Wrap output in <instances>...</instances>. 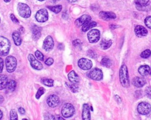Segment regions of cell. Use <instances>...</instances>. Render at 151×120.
<instances>
[{
    "instance_id": "6da1fadb",
    "label": "cell",
    "mask_w": 151,
    "mask_h": 120,
    "mask_svg": "<svg viewBox=\"0 0 151 120\" xmlns=\"http://www.w3.org/2000/svg\"><path fill=\"white\" fill-rule=\"evenodd\" d=\"M119 78L121 85L124 87H127L129 86V78L128 74L127 68L125 65H122L120 72Z\"/></svg>"
},
{
    "instance_id": "7a4b0ae2",
    "label": "cell",
    "mask_w": 151,
    "mask_h": 120,
    "mask_svg": "<svg viewBox=\"0 0 151 120\" xmlns=\"http://www.w3.org/2000/svg\"><path fill=\"white\" fill-rule=\"evenodd\" d=\"M11 44L8 39L0 35V56H6L9 53Z\"/></svg>"
},
{
    "instance_id": "3957f363",
    "label": "cell",
    "mask_w": 151,
    "mask_h": 120,
    "mask_svg": "<svg viewBox=\"0 0 151 120\" xmlns=\"http://www.w3.org/2000/svg\"><path fill=\"white\" fill-rule=\"evenodd\" d=\"M17 10L19 15L24 18H29L31 14L29 7L24 3H19L18 4Z\"/></svg>"
},
{
    "instance_id": "277c9868",
    "label": "cell",
    "mask_w": 151,
    "mask_h": 120,
    "mask_svg": "<svg viewBox=\"0 0 151 120\" xmlns=\"http://www.w3.org/2000/svg\"><path fill=\"white\" fill-rule=\"evenodd\" d=\"M6 68L8 72H12L15 71L17 62L16 58L13 56H8L5 59Z\"/></svg>"
},
{
    "instance_id": "5b68a950",
    "label": "cell",
    "mask_w": 151,
    "mask_h": 120,
    "mask_svg": "<svg viewBox=\"0 0 151 120\" xmlns=\"http://www.w3.org/2000/svg\"><path fill=\"white\" fill-rule=\"evenodd\" d=\"M75 112L74 107L70 103H67L63 105L61 109V114L64 118L72 116Z\"/></svg>"
},
{
    "instance_id": "8992f818",
    "label": "cell",
    "mask_w": 151,
    "mask_h": 120,
    "mask_svg": "<svg viewBox=\"0 0 151 120\" xmlns=\"http://www.w3.org/2000/svg\"><path fill=\"white\" fill-rule=\"evenodd\" d=\"M87 76L93 80L100 81L103 78V72L100 69L95 68L87 73Z\"/></svg>"
},
{
    "instance_id": "52a82bcc",
    "label": "cell",
    "mask_w": 151,
    "mask_h": 120,
    "mask_svg": "<svg viewBox=\"0 0 151 120\" xmlns=\"http://www.w3.org/2000/svg\"><path fill=\"white\" fill-rule=\"evenodd\" d=\"M100 37V33L98 29H93L87 34V38L90 43H96L99 41Z\"/></svg>"
},
{
    "instance_id": "ba28073f",
    "label": "cell",
    "mask_w": 151,
    "mask_h": 120,
    "mask_svg": "<svg viewBox=\"0 0 151 120\" xmlns=\"http://www.w3.org/2000/svg\"><path fill=\"white\" fill-rule=\"evenodd\" d=\"M137 111L142 115H147L151 111V106L147 102H142L137 106Z\"/></svg>"
},
{
    "instance_id": "9c48e42d",
    "label": "cell",
    "mask_w": 151,
    "mask_h": 120,
    "mask_svg": "<svg viewBox=\"0 0 151 120\" xmlns=\"http://www.w3.org/2000/svg\"><path fill=\"white\" fill-rule=\"evenodd\" d=\"M35 18L37 21L40 22L47 21L48 18V14L47 9L42 8L38 11L35 15Z\"/></svg>"
},
{
    "instance_id": "30bf717a",
    "label": "cell",
    "mask_w": 151,
    "mask_h": 120,
    "mask_svg": "<svg viewBox=\"0 0 151 120\" xmlns=\"http://www.w3.org/2000/svg\"><path fill=\"white\" fill-rule=\"evenodd\" d=\"M78 66L83 70H88L91 68L93 66L92 62L87 58H81L78 61Z\"/></svg>"
},
{
    "instance_id": "8fae6325",
    "label": "cell",
    "mask_w": 151,
    "mask_h": 120,
    "mask_svg": "<svg viewBox=\"0 0 151 120\" xmlns=\"http://www.w3.org/2000/svg\"><path fill=\"white\" fill-rule=\"evenodd\" d=\"M28 58L30 62V65L34 69H35L37 70H40L42 68L43 66L42 64L37 59H35L33 55L29 54L28 56Z\"/></svg>"
},
{
    "instance_id": "7c38bea8",
    "label": "cell",
    "mask_w": 151,
    "mask_h": 120,
    "mask_svg": "<svg viewBox=\"0 0 151 120\" xmlns=\"http://www.w3.org/2000/svg\"><path fill=\"white\" fill-rule=\"evenodd\" d=\"M43 49L46 51H50L54 47V41L51 36H48L44 41L42 45Z\"/></svg>"
},
{
    "instance_id": "4fadbf2b",
    "label": "cell",
    "mask_w": 151,
    "mask_h": 120,
    "mask_svg": "<svg viewBox=\"0 0 151 120\" xmlns=\"http://www.w3.org/2000/svg\"><path fill=\"white\" fill-rule=\"evenodd\" d=\"M47 102L49 106L54 108L57 106L60 103L59 97L56 95H51L48 96L47 99Z\"/></svg>"
},
{
    "instance_id": "5bb4252c",
    "label": "cell",
    "mask_w": 151,
    "mask_h": 120,
    "mask_svg": "<svg viewBox=\"0 0 151 120\" xmlns=\"http://www.w3.org/2000/svg\"><path fill=\"white\" fill-rule=\"evenodd\" d=\"M135 4L137 9L146 11L150 4V0H135Z\"/></svg>"
},
{
    "instance_id": "9a60e30c",
    "label": "cell",
    "mask_w": 151,
    "mask_h": 120,
    "mask_svg": "<svg viewBox=\"0 0 151 120\" xmlns=\"http://www.w3.org/2000/svg\"><path fill=\"white\" fill-rule=\"evenodd\" d=\"M91 16L90 15H87V14L83 15L82 16H81L80 18H78V19H77L76 20L75 24L77 26H83L86 23H87V22L90 21L91 20Z\"/></svg>"
},
{
    "instance_id": "2e32d148",
    "label": "cell",
    "mask_w": 151,
    "mask_h": 120,
    "mask_svg": "<svg viewBox=\"0 0 151 120\" xmlns=\"http://www.w3.org/2000/svg\"><path fill=\"white\" fill-rule=\"evenodd\" d=\"M99 16L102 19L107 21L111 19H114L116 18V15L114 13L112 12H106V11H101L99 13Z\"/></svg>"
},
{
    "instance_id": "e0dca14e",
    "label": "cell",
    "mask_w": 151,
    "mask_h": 120,
    "mask_svg": "<svg viewBox=\"0 0 151 120\" xmlns=\"http://www.w3.org/2000/svg\"><path fill=\"white\" fill-rule=\"evenodd\" d=\"M90 112L88 105L84 104L83 105L82 111V119L83 120H90Z\"/></svg>"
},
{
    "instance_id": "ac0fdd59",
    "label": "cell",
    "mask_w": 151,
    "mask_h": 120,
    "mask_svg": "<svg viewBox=\"0 0 151 120\" xmlns=\"http://www.w3.org/2000/svg\"><path fill=\"white\" fill-rule=\"evenodd\" d=\"M134 32L136 33V35L139 37L146 36L147 34V29L144 26L141 25L136 26L134 29Z\"/></svg>"
},
{
    "instance_id": "d6986e66",
    "label": "cell",
    "mask_w": 151,
    "mask_h": 120,
    "mask_svg": "<svg viewBox=\"0 0 151 120\" xmlns=\"http://www.w3.org/2000/svg\"><path fill=\"white\" fill-rule=\"evenodd\" d=\"M31 31H32V38L35 40L38 39L40 38L41 35V28L37 25H33V26L32 27Z\"/></svg>"
},
{
    "instance_id": "ffe728a7",
    "label": "cell",
    "mask_w": 151,
    "mask_h": 120,
    "mask_svg": "<svg viewBox=\"0 0 151 120\" xmlns=\"http://www.w3.org/2000/svg\"><path fill=\"white\" fill-rule=\"evenodd\" d=\"M132 82L134 86L140 88V87H142L146 84V81L143 77L136 76L133 78Z\"/></svg>"
},
{
    "instance_id": "44dd1931",
    "label": "cell",
    "mask_w": 151,
    "mask_h": 120,
    "mask_svg": "<svg viewBox=\"0 0 151 120\" xmlns=\"http://www.w3.org/2000/svg\"><path fill=\"white\" fill-rule=\"evenodd\" d=\"M68 78L70 81L73 83H78L80 81V78L78 75L74 71H71L68 74Z\"/></svg>"
},
{
    "instance_id": "7402d4cb",
    "label": "cell",
    "mask_w": 151,
    "mask_h": 120,
    "mask_svg": "<svg viewBox=\"0 0 151 120\" xmlns=\"http://www.w3.org/2000/svg\"><path fill=\"white\" fill-rule=\"evenodd\" d=\"M12 38H13L14 44L17 46L20 45L22 42V39H21V34L19 33V32L14 31L12 33Z\"/></svg>"
},
{
    "instance_id": "603a6c76",
    "label": "cell",
    "mask_w": 151,
    "mask_h": 120,
    "mask_svg": "<svg viewBox=\"0 0 151 120\" xmlns=\"http://www.w3.org/2000/svg\"><path fill=\"white\" fill-rule=\"evenodd\" d=\"M150 67L146 65H142L138 69V71L142 76H146L148 75L149 73L150 72Z\"/></svg>"
},
{
    "instance_id": "cb8c5ba5",
    "label": "cell",
    "mask_w": 151,
    "mask_h": 120,
    "mask_svg": "<svg viewBox=\"0 0 151 120\" xmlns=\"http://www.w3.org/2000/svg\"><path fill=\"white\" fill-rule=\"evenodd\" d=\"M97 25V23L94 21H88L87 23H86L84 25L82 26V31L83 32H86L88 30L93 28V27L96 26Z\"/></svg>"
},
{
    "instance_id": "d4e9b609",
    "label": "cell",
    "mask_w": 151,
    "mask_h": 120,
    "mask_svg": "<svg viewBox=\"0 0 151 120\" xmlns=\"http://www.w3.org/2000/svg\"><path fill=\"white\" fill-rule=\"evenodd\" d=\"M17 86V83L14 80H10L8 82L6 86V90L7 92H12L15 90Z\"/></svg>"
},
{
    "instance_id": "484cf974",
    "label": "cell",
    "mask_w": 151,
    "mask_h": 120,
    "mask_svg": "<svg viewBox=\"0 0 151 120\" xmlns=\"http://www.w3.org/2000/svg\"><path fill=\"white\" fill-rule=\"evenodd\" d=\"M8 82V78L5 75H0V89L5 88Z\"/></svg>"
},
{
    "instance_id": "4316f807",
    "label": "cell",
    "mask_w": 151,
    "mask_h": 120,
    "mask_svg": "<svg viewBox=\"0 0 151 120\" xmlns=\"http://www.w3.org/2000/svg\"><path fill=\"white\" fill-rule=\"evenodd\" d=\"M112 42L111 40H106V39H103L100 42V46L103 49H106L110 48V46L111 45Z\"/></svg>"
},
{
    "instance_id": "83f0119b",
    "label": "cell",
    "mask_w": 151,
    "mask_h": 120,
    "mask_svg": "<svg viewBox=\"0 0 151 120\" xmlns=\"http://www.w3.org/2000/svg\"><path fill=\"white\" fill-rule=\"evenodd\" d=\"M48 8L50 9L52 12L55 14H57L61 11L62 6L61 5H57L55 6H48Z\"/></svg>"
},
{
    "instance_id": "f1b7e54d",
    "label": "cell",
    "mask_w": 151,
    "mask_h": 120,
    "mask_svg": "<svg viewBox=\"0 0 151 120\" xmlns=\"http://www.w3.org/2000/svg\"><path fill=\"white\" fill-rule=\"evenodd\" d=\"M41 82L47 86H52L54 85V81L52 79L49 78L41 79Z\"/></svg>"
},
{
    "instance_id": "f546056e",
    "label": "cell",
    "mask_w": 151,
    "mask_h": 120,
    "mask_svg": "<svg viewBox=\"0 0 151 120\" xmlns=\"http://www.w3.org/2000/svg\"><path fill=\"white\" fill-rule=\"evenodd\" d=\"M101 65L103 66L109 68L111 65V61L109 59L106 58H104L101 61Z\"/></svg>"
},
{
    "instance_id": "4dcf8cb0",
    "label": "cell",
    "mask_w": 151,
    "mask_h": 120,
    "mask_svg": "<svg viewBox=\"0 0 151 120\" xmlns=\"http://www.w3.org/2000/svg\"><path fill=\"white\" fill-rule=\"evenodd\" d=\"M68 86L70 88L73 92H77L78 91V85L76 83H73L71 84H68Z\"/></svg>"
},
{
    "instance_id": "1f68e13d",
    "label": "cell",
    "mask_w": 151,
    "mask_h": 120,
    "mask_svg": "<svg viewBox=\"0 0 151 120\" xmlns=\"http://www.w3.org/2000/svg\"><path fill=\"white\" fill-rule=\"evenodd\" d=\"M10 119L11 120H18L17 113L15 109H11L10 111Z\"/></svg>"
},
{
    "instance_id": "d6a6232c",
    "label": "cell",
    "mask_w": 151,
    "mask_h": 120,
    "mask_svg": "<svg viewBox=\"0 0 151 120\" xmlns=\"http://www.w3.org/2000/svg\"><path fill=\"white\" fill-rule=\"evenodd\" d=\"M150 55H151V51L149 49H146L142 52V54H140V56L143 58H147L149 57Z\"/></svg>"
},
{
    "instance_id": "836d02e7",
    "label": "cell",
    "mask_w": 151,
    "mask_h": 120,
    "mask_svg": "<svg viewBox=\"0 0 151 120\" xmlns=\"http://www.w3.org/2000/svg\"><path fill=\"white\" fill-rule=\"evenodd\" d=\"M45 91V90L44 88H43V87H40V88L38 89V91H37V94H36V95H35L36 98H37V99H39V98L41 96V95L44 94Z\"/></svg>"
},
{
    "instance_id": "e575fe53",
    "label": "cell",
    "mask_w": 151,
    "mask_h": 120,
    "mask_svg": "<svg viewBox=\"0 0 151 120\" xmlns=\"http://www.w3.org/2000/svg\"><path fill=\"white\" fill-rule=\"evenodd\" d=\"M35 56L40 61H43L44 60V55L39 51H36L35 52Z\"/></svg>"
},
{
    "instance_id": "d590c367",
    "label": "cell",
    "mask_w": 151,
    "mask_h": 120,
    "mask_svg": "<svg viewBox=\"0 0 151 120\" xmlns=\"http://www.w3.org/2000/svg\"><path fill=\"white\" fill-rule=\"evenodd\" d=\"M145 25L150 29H151V16L147 17L145 20Z\"/></svg>"
},
{
    "instance_id": "8d00e7d4",
    "label": "cell",
    "mask_w": 151,
    "mask_h": 120,
    "mask_svg": "<svg viewBox=\"0 0 151 120\" xmlns=\"http://www.w3.org/2000/svg\"><path fill=\"white\" fill-rule=\"evenodd\" d=\"M145 94L148 98L151 99V86H147L146 88Z\"/></svg>"
},
{
    "instance_id": "74e56055",
    "label": "cell",
    "mask_w": 151,
    "mask_h": 120,
    "mask_svg": "<svg viewBox=\"0 0 151 120\" xmlns=\"http://www.w3.org/2000/svg\"><path fill=\"white\" fill-rule=\"evenodd\" d=\"M82 42H81L80 40L79 39H75L73 42V45L75 46V47H78L79 46H80L81 45Z\"/></svg>"
},
{
    "instance_id": "f35d334b",
    "label": "cell",
    "mask_w": 151,
    "mask_h": 120,
    "mask_svg": "<svg viewBox=\"0 0 151 120\" xmlns=\"http://www.w3.org/2000/svg\"><path fill=\"white\" fill-rule=\"evenodd\" d=\"M53 62H54V59H53L52 58H51V57L48 58L45 61V64L47 65H48V66L51 65L53 64Z\"/></svg>"
},
{
    "instance_id": "ab89813d",
    "label": "cell",
    "mask_w": 151,
    "mask_h": 120,
    "mask_svg": "<svg viewBox=\"0 0 151 120\" xmlns=\"http://www.w3.org/2000/svg\"><path fill=\"white\" fill-rule=\"evenodd\" d=\"M87 55L93 58H95L96 57V54L91 50H88L87 51Z\"/></svg>"
},
{
    "instance_id": "60d3db41",
    "label": "cell",
    "mask_w": 151,
    "mask_h": 120,
    "mask_svg": "<svg viewBox=\"0 0 151 120\" xmlns=\"http://www.w3.org/2000/svg\"><path fill=\"white\" fill-rule=\"evenodd\" d=\"M10 18L11 19L15 24H19V21L18 20V19L15 17V16L14 14H11L10 15Z\"/></svg>"
},
{
    "instance_id": "b9f144b4",
    "label": "cell",
    "mask_w": 151,
    "mask_h": 120,
    "mask_svg": "<svg viewBox=\"0 0 151 120\" xmlns=\"http://www.w3.org/2000/svg\"><path fill=\"white\" fill-rule=\"evenodd\" d=\"M3 67H4V61L3 59L0 58V73L2 72L3 70Z\"/></svg>"
},
{
    "instance_id": "7bdbcfd3",
    "label": "cell",
    "mask_w": 151,
    "mask_h": 120,
    "mask_svg": "<svg viewBox=\"0 0 151 120\" xmlns=\"http://www.w3.org/2000/svg\"><path fill=\"white\" fill-rule=\"evenodd\" d=\"M54 120H65V119L60 115H55L54 116Z\"/></svg>"
},
{
    "instance_id": "ee69618b",
    "label": "cell",
    "mask_w": 151,
    "mask_h": 120,
    "mask_svg": "<svg viewBox=\"0 0 151 120\" xmlns=\"http://www.w3.org/2000/svg\"><path fill=\"white\" fill-rule=\"evenodd\" d=\"M18 111H19V112L21 114H25V109H24L23 108H21V107L19 108V109H18Z\"/></svg>"
},
{
    "instance_id": "f6af8a7d",
    "label": "cell",
    "mask_w": 151,
    "mask_h": 120,
    "mask_svg": "<svg viewBox=\"0 0 151 120\" xmlns=\"http://www.w3.org/2000/svg\"><path fill=\"white\" fill-rule=\"evenodd\" d=\"M4 97L1 95H0V104H1L2 102H3V101H4Z\"/></svg>"
},
{
    "instance_id": "bcb514c9",
    "label": "cell",
    "mask_w": 151,
    "mask_h": 120,
    "mask_svg": "<svg viewBox=\"0 0 151 120\" xmlns=\"http://www.w3.org/2000/svg\"><path fill=\"white\" fill-rule=\"evenodd\" d=\"M19 33L21 34H22L24 31V28L22 27V26H21V27H20V28H19Z\"/></svg>"
},
{
    "instance_id": "7dc6e473",
    "label": "cell",
    "mask_w": 151,
    "mask_h": 120,
    "mask_svg": "<svg viewBox=\"0 0 151 120\" xmlns=\"http://www.w3.org/2000/svg\"><path fill=\"white\" fill-rule=\"evenodd\" d=\"M69 2H70V3H73V2H76L77 0H67Z\"/></svg>"
},
{
    "instance_id": "c3c4849f",
    "label": "cell",
    "mask_w": 151,
    "mask_h": 120,
    "mask_svg": "<svg viewBox=\"0 0 151 120\" xmlns=\"http://www.w3.org/2000/svg\"><path fill=\"white\" fill-rule=\"evenodd\" d=\"M116 27H117V26H115V25H111V26H110V28L111 29H114Z\"/></svg>"
},
{
    "instance_id": "681fc988",
    "label": "cell",
    "mask_w": 151,
    "mask_h": 120,
    "mask_svg": "<svg viewBox=\"0 0 151 120\" xmlns=\"http://www.w3.org/2000/svg\"><path fill=\"white\" fill-rule=\"evenodd\" d=\"M2 111L0 110V119L2 118Z\"/></svg>"
},
{
    "instance_id": "f907efd6",
    "label": "cell",
    "mask_w": 151,
    "mask_h": 120,
    "mask_svg": "<svg viewBox=\"0 0 151 120\" xmlns=\"http://www.w3.org/2000/svg\"><path fill=\"white\" fill-rule=\"evenodd\" d=\"M5 2H10L11 1V0H4Z\"/></svg>"
},
{
    "instance_id": "816d5d0a",
    "label": "cell",
    "mask_w": 151,
    "mask_h": 120,
    "mask_svg": "<svg viewBox=\"0 0 151 120\" xmlns=\"http://www.w3.org/2000/svg\"><path fill=\"white\" fill-rule=\"evenodd\" d=\"M60 1V0H52V1L53 2H57V1Z\"/></svg>"
},
{
    "instance_id": "f5cc1de1",
    "label": "cell",
    "mask_w": 151,
    "mask_h": 120,
    "mask_svg": "<svg viewBox=\"0 0 151 120\" xmlns=\"http://www.w3.org/2000/svg\"><path fill=\"white\" fill-rule=\"evenodd\" d=\"M22 120H28V119H25V118H24V119H23Z\"/></svg>"
},
{
    "instance_id": "db71d44e",
    "label": "cell",
    "mask_w": 151,
    "mask_h": 120,
    "mask_svg": "<svg viewBox=\"0 0 151 120\" xmlns=\"http://www.w3.org/2000/svg\"><path fill=\"white\" fill-rule=\"evenodd\" d=\"M38 1H44V0H38Z\"/></svg>"
},
{
    "instance_id": "11a10c76",
    "label": "cell",
    "mask_w": 151,
    "mask_h": 120,
    "mask_svg": "<svg viewBox=\"0 0 151 120\" xmlns=\"http://www.w3.org/2000/svg\"><path fill=\"white\" fill-rule=\"evenodd\" d=\"M150 74H151V71H150Z\"/></svg>"
}]
</instances>
